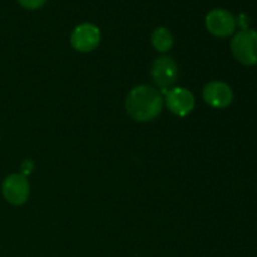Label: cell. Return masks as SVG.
I'll list each match as a JSON object with an SVG mask.
<instances>
[{"instance_id": "1", "label": "cell", "mask_w": 257, "mask_h": 257, "mask_svg": "<svg viewBox=\"0 0 257 257\" xmlns=\"http://www.w3.org/2000/svg\"><path fill=\"white\" fill-rule=\"evenodd\" d=\"M163 108V98L156 88L150 85L135 87L127 95L125 109L136 122H150L158 117Z\"/></svg>"}, {"instance_id": "2", "label": "cell", "mask_w": 257, "mask_h": 257, "mask_svg": "<svg viewBox=\"0 0 257 257\" xmlns=\"http://www.w3.org/2000/svg\"><path fill=\"white\" fill-rule=\"evenodd\" d=\"M231 50L243 65L257 64V32L251 29L238 32L231 42Z\"/></svg>"}, {"instance_id": "3", "label": "cell", "mask_w": 257, "mask_h": 257, "mask_svg": "<svg viewBox=\"0 0 257 257\" xmlns=\"http://www.w3.org/2000/svg\"><path fill=\"white\" fill-rule=\"evenodd\" d=\"M151 77L155 84L162 90L172 89L178 78L177 64L170 57L158 58L151 67Z\"/></svg>"}, {"instance_id": "4", "label": "cell", "mask_w": 257, "mask_h": 257, "mask_svg": "<svg viewBox=\"0 0 257 257\" xmlns=\"http://www.w3.org/2000/svg\"><path fill=\"white\" fill-rule=\"evenodd\" d=\"M3 196L9 203L14 206H20L27 202L29 197L30 186L27 177L20 173L8 176L3 182Z\"/></svg>"}, {"instance_id": "5", "label": "cell", "mask_w": 257, "mask_h": 257, "mask_svg": "<svg viewBox=\"0 0 257 257\" xmlns=\"http://www.w3.org/2000/svg\"><path fill=\"white\" fill-rule=\"evenodd\" d=\"M100 30L98 27L90 23L80 24L73 30L70 35V43L75 50L82 53H88L94 50L99 45Z\"/></svg>"}, {"instance_id": "6", "label": "cell", "mask_w": 257, "mask_h": 257, "mask_svg": "<svg viewBox=\"0 0 257 257\" xmlns=\"http://www.w3.org/2000/svg\"><path fill=\"white\" fill-rule=\"evenodd\" d=\"M236 19L225 9H213L206 17V28L212 35L226 38L235 32Z\"/></svg>"}, {"instance_id": "7", "label": "cell", "mask_w": 257, "mask_h": 257, "mask_svg": "<svg viewBox=\"0 0 257 257\" xmlns=\"http://www.w3.org/2000/svg\"><path fill=\"white\" fill-rule=\"evenodd\" d=\"M167 108L178 117H186L195 108V98L192 93L182 87L172 88L166 94Z\"/></svg>"}, {"instance_id": "8", "label": "cell", "mask_w": 257, "mask_h": 257, "mask_svg": "<svg viewBox=\"0 0 257 257\" xmlns=\"http://www.w3.org/2000/svg\"><path fill=\"white\" fill-rule=\"evenodd\" d=\"M203 99L212 108H226L233 99V93L226 83L211 82L203 88Z\"/></svg>"}, {"instance_id": "9", "label": "cell", "mask_w": 257, "mask_h": 257, "mask_svg": "<svg viewBox=\"0 0 257 257\" xmlns=\"http://www.w3.org/2000/svg\"><path fill=\"white\" fill-rule=\"evenodd\" d=\"M151 40H152V45L155 47V49L161 53H167L173 45L172 34H171L170 30L163 27L156 28L155 32L152 33V39Z\"/></svg>"}, {"instance_id": "10", "label": "cell", "mask_w": 257, "mask_h": 257, "mask_svg": "<svg viewBox=\"0 0 257 257\" xmlns=\"http://www.w3.org/2000/svg\"><path fill=\"white\" fill-rule=\"evenodd\" d=\"M47 0H18L20 5L25 9H30V10H34V9H39L42 8L43 5L45 4Z\"/></svg>"}, {"instance_id": "11", "label": "cell", "mask_w": 257, "mask_h": 257, "mask_svg": "<svg viewBox=\"0 0 257 257\" xmlns=\"http://www.w3.org/2000/svg\"><path fill=\"white\" fill-rule=\"evenodd\" d=\"M20 170H22V173H20V175L27 177V176L30 175V173L33 172V170H34V162L30 160H25L24 162L22 163V166H20Z\"/></svg>"}, {"instance_id": "12", "label": "cell", "mask_w": 257, "mask_h": 257, "mask_svg": "<svg viewBox=\"0 0 257 257\" xmlns=\"http://www.w3.org/2000/svg\"><path fill=\"white\" fill-rule=\"evenodd\" d=\"M238 24L241 25V28L243 29H247V25H248V18L246 17L245 14H241L240 17H238Z\"/></svg>"}]
</instances>
